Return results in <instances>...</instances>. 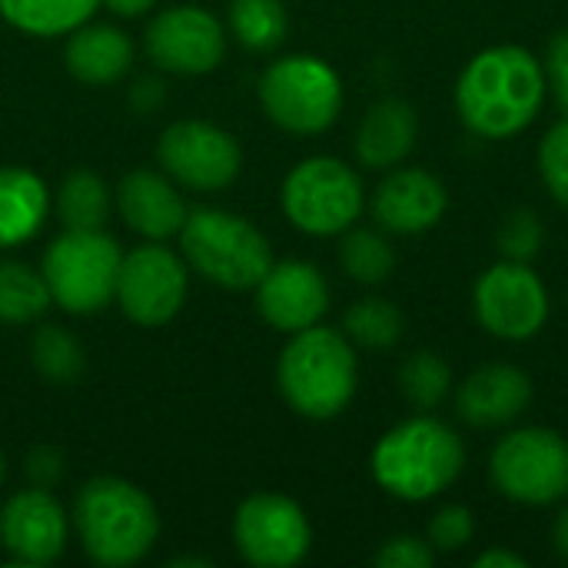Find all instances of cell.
<instances>
[{"instance_id":"6da1fadb","label":"cell","mask_w":568,"mask_h":568,"mask_svg":"<svg viewBox=\"0 0 568 568\" xmlns=\"http://www.w3.org/2000/svg\"><path fill=\"white\" fill-rule=\"evenodd\" d=\"M546 100V70L523 47H489L473 57L456 83V106L466 126L489 140L526 130Z\"/></svg>"},{"instance_id":"7a4b0ae2","label":"cell","mask_w":568,"mask_h":568,"mask_svg":"<svg viewBox=\"0 0 568 568\" xmlns=\"http://www.w3.org/2000/svg\"><path fill=\"white\" fill-rule=\"evenodd\" d=\"M73 526L80 532L83 552L103 568L140 562L160 536L153 499L140 486L116 476H97L80 489Z\"/></svg>"},{"instance_id":"3957f363","label":"cell","mask_w":568,"mask_h":568,"mask_svg":"<svg viewBox=\"0 0 568 568\" xmlns=\"http://www.w3.org/2000/svg\"><path fill=\"white\" fill-rule=\"evenodd\" d=\"M356 353L346 333L329 326H306L286 343L276 383L286 406L306 419H333L356 396Z\"/></svg>"},{"instance_id":"277c9868","label":"cell","mask_w":568,"mask_h":568,"mask_svg":"<svg viewBox=\"0 0 568 568\" xmlns=\"http://www.w3.org/2000/svg\"><path fill=\"white\" fill-rule=\"evenodd\" d=\"M466 466V446L446 423L433 416H416L389 429L373 449L376 483L403 499L426 503L446 493Z\"/></svg>"},{"instance_id":"5b68a950","label":"cell","mask_w":568,"mask_h":568,"mask_svg":"<svg viewBox=\"0 0 568 568\" xmlns=\"http://www.w3.org/2000/svg\"><path fill=\"white\" fill-rule=\"evenodd\" d=\"M180 246L186 263L223 290H253L273 266L270 240L250 220L216 206L186 213Z\"/></svg>"},{"instance_id":"8992f818","label":"cell","mask_w":568,"mask_h":568,"mask_svg":"<svg viewBox=\"0 0 568 568\" xmlns=\"http://www.w3.org/2000/svg\"><path fill=\"white\" fill-rule=\"evenodd\" d=\"M120 260V243L103 230H67L47 246L40 273L63 313L90 316L113 300Z\"/></svg>"},{"instance_id":"52a82bcc","label":"cell","mask_w":568,"mask_h":568,"mask_svg":"<svg viewBox=\"0 0 568 568\" xmlns=\"http://www.w3.org/2000/svg\"><path fill=\"white\" fill-rule=\"evenodd\" d=\"M260 103L266 116L296 136L323 133L343 110L339 73L310 53L280 57L260 77Z\"/></svg>"},{"instance_id":"ba28073f","label":"cell","mask_w":568,"mask_h":568,"mask_svg":"<svg viewBox=\"0 0 568 568\" xmlns=\"http://www.w3.org/2000/svg\"><path fill=\"white\" fill-rule=\"evenodd\" d=\"M283 213L310 236L346 233L363 213V183L336 156H310L283 180Z\"/></svg>"},{"instance_id":"9c48e42d","label":"cell","mask_w":568,"mask_h":568,"mask_svg":"<svg viewBox=\"0 0 568 568\" xmlns=\"http://www.w3.org/2000/svg\"><path fill=\"white\" fill-rule=\"evenodd\" d=\"M496 489L523 506H552L568 496V443L556 429H516L493 453Z\"/></svg>"},{"instance_id":"30bf717a","label":"cell","mask_w":568,"mask_h":568,"mask_svg":"<svg viewBox=\"0 0 568 568\" xmlns=\"http://www.w3.org/2000/svg\"><path fill=\"white\" fill-rule=\"evenodd\" d=\"M233 542L250 566L293 568L306 559L313 529L293 499L280 493H256L233 516Z\"/></svg>"},{"instance_id":"8fae6325","label":"cell","mask_w":568,"mask_h":568,"mask_svg":"<svg viewBox=\"0 0 568 568\" xmlns=\"http://www.w3.org/2000/svg\"><path fill=\"white\" fill-rule=\"evenodd\" d=\"M113 296L136 326H163L186 303V266L173 250L143 243L123 253Z\"/></svg>"},{"instance_id":"7c38bea8","label":"cell","mask_w":568,"mask_h":568,"mask_svg":"<svg viewBox=\"0 0 568 568\" xmlns=\"http://www.w3.org/2000/svg\"><path fill=\"white\" fill-rule=\"evenodd\" d=\"M156 156L170 180L190 190H223L240 176L243 153L233 133L206 120H176L163 130Z\"/></svg>"},{"instance_id":"4fadbf2b","label":"cell","mask_w":568,"mask_h":568,"mask_svg":"<svg viewBox=\"0 0 568 568\" xmlns=\"http://www.w3.org/2000/svg\"><path fill=\"white\" fill-rule=\"evenodd\" d=\"M476 316L499 339H529L549 320V293L526 263L506 260L479 276Z\"/></svg>"},{"instance_id":"5bb4252c","label":"cell","mask_w":568,"mask_h":568,"mask_svg":"<svg viewBox=\"0 0 568 568\" xmlns=\"http://www.w3.org/2000/svg\"><path fill=\"white\" fill-rule=\"evenodd\" d=\"M146 53L166 73L200 77L220 67L226 53L223 23L203 7H170L146 27Z\"/></svg>"},{"instance_id":"9a60e30c","label":"cell","mask_w":568,"mask_h":568,"mask_svg":"<svg viewBox=\"0 0 568 568\" xmlns=\"http://www.w3.org/2000/svg\"><path fill=\"white\" fill-rule=\"evenodd\" d=\"M67 513L40 486L20 489L0 509V546L20 566H50L67 549Z\"/></svg>"},{"instance_id":"2e32d148","label":"cell","mask_w":568,"mask_h":568,"mask_svg":"<svg viewBox=\"0 0 568 568\" xmlns=\"http://www.w3.org/2000/svg\"><path fill=\"white\" fill-rule=\"evenodd\" d=\"M260 316L280 333H300L316 326L329 310V286L313 263L283 260L266 270V276L253 286Z\"/></svg>"},{"instance_id":"e0dca14e","label":"cell","mask_w":568,"mask_h":568,"mask_svg":"<svg viewBox=\"0 0 568 568\" xmlns=\"http://www.w3.org/2000/svg\"><path fill=\"white\" fill-rule=\"evenodd\" d=\"M449 206V193L439 176L419 166L393 170L373 196L376 223L389 233H426Z\"/></svg>"},{"instance_id":"ac0fdd59","label":"cell","mask_w":568,"mask_h":568,"mask_svg":"<svg viewBox=\"0 0 568 568\" xmlns=\"http://www.w3.org/2000/svg\"><path fill=\"white\" fill-rule=\"evenodd\" d=\"M116 210L123 223L146 240L176 236L186 223V203L180 190L156 170L126 173L116 186Z\"/></svg>"},{"instance_id":"d6986e66","label":"cell","mask_w":568,"mask_h":568,"mask_svg":"<svg viewBox=\"0 0 568 568\" xmlns=\"http://www.w3.org/2000/svg\"><path fill=\"white\" fill-rule=\"evenodd\" d=\"M532 403V383L516 366H483L456 393V413L476 429H496L519 419Z\"/></svg>"},{"instance_id":"ffe728a7","label":"cell","mask_w":568,"mask_h":568,"mask_svg":"<svg viewBox=\"0 0 568 568\" xmlns=\"http://www.w3.org/2000/svg\"><path fill=\"white\" fill-rule=\"evenodd\" d=\"M63 63L80 83L90 87L116 83L133 63V40L110 23L77 27L67 40Z\"/></svg>"},{"instance_id":"44dd1931","label":"cell","mask_w":568,"mask_h":568,"mask_svg":"<svg viewBox=\"0 0 568 568\" xmlns=\"http://www.w3.org/2000/svg\"><path fill=\"white\" fill-rule=\"evenodd\" d=\"M416 110L406 100H379L366 110L356 130V156L369 170H389L403 163L416 143Z\"/></svg>"},{"instance_id":"7402d4cb","label":"cell","mask_w":568,"mask_h":568,"mask_svg":"<svg viewBox=\"0 0 568 568\" xmlns=\"http://www.w3.org/2000/svg\"><path fill=\"white\" fill-rule=\"evenodd\" d=\"M47 213L50 193L43 180L23 166H0V250L37 236Z\"/></svg>"},{"instance_id":"603a6c76","label":"cell","mask_w":568,"mask_h":568,"mask_svg":"<svg viewBox=\"0 0 568 568\" xmlns=\"http://www.w3.org/2000/svg\"><path fill=\"white\" fill-rule=\"evenodd\" d=\"M103 0H0V17L30 37H60L83 27Z\"/></svg>"},{"instance_id":"cb8c5ba5","label":"cell","mask_w":568,"mask_h":568,"mask_svg":"<svg viewBox=\"0 0 568 568\" xmlns=\"http://www.w3.org/2000/svg\"><path fill=\"white\" fill-rule=\"evenodd\" d=\"M50 290L43 273L17 260H0V323L27 326L50 310Z\"/></svg>"},{"instance_id":"d4e9b609","label":"cell","mask_w":568,"mask_h":568,"mask_svg":"<svg viewBox=\"0 0 568 568\" xmlns=\"http://www.w3.org/2000/svg\"><path fill=\"white\" fill-rule=\"evenodd\" d=\"M57 213L67 230H103L110 216V190L93 170H70L57 193Z\"/></svg>"},{"instance_id":"484cf974","label":"cell","mask_w":568,"mask_h":568,"mask_svg":"<svg viewBox=\"0 0 568 568\" xmlns=\"http://www.w3.org/2000/svg\"><path fill=\"white\" fill-rule=\"evenodd\" d=\"M230 30L246 50L266 53L286 40L290 17L283 0H230Z\"/></svg>"},{"instance_id":"4316f807","label":"cell","mask_w":568,"mask_h":568,"mask_svg":"<svg viewBox=\"0 0 568 568\" xmlns=\"http://www.w3.org/2000/svg\"><path fill=\"white\" fill-rule=\"evenodd\" d=\"M339 263L346 270V276H353L363 286H376L383 280H389L393 266H396V253L389 246L386 236H379L376 230H346V240L339 246Z\"/></svg>"},{"instance_id":"83f0119b","label":"cell","mask_w":568,"mask_h":568,"mask_svg":"<svg viewBox=\"0 0 568 568\" xmlns=\"http://www.w3.org/2000/svg\"><path fill=\"white\" fill-rule=\"evenodd\" d=\"M343 329L353 343H359L366 349H389L403 336V313L389 300L369 296L346 310Z\"/></svg>"},{"instance_id":"f1b7e54d","label":"cell","mask_w":568,"mask_h":568,"mask_svg":"<svg viewBox=\"0 0 568 568\" xmlns=\"http://www.w3.org/2000/svg\"><path fill=\"white\" fill-rule=\"evenodd\" d=\"M33 366L47 383L67 386L83 373V346L63 326H40L30 343Z\"/></svg>"},{"instance_id":"f546056e","label":"cell","mask_w":568,"mask_h":568,"mask_svg":"<svg viewBox=\"0 0 568 568\" xmlns=\"http://www.w3.org/2000/svg\"><path fill=\"white\" fill-rule=\"evenodd\" d=\"M399 386H403V396H406L416 409L429 413V409H436V406L446 399V393H449V386H453V373H449V366L443 363V356L423 349V353H416V356H409V359L403 363V369H399Z\"/></svg>"},{"instance_id":"4dcf8cb0","label":"cell","mask_w":568,"mask_h":568,"mask_svg":"<svg viewBox=\"0 0 568 568\" xmlns=\"http://www.w3.org/2000/svg\"><path fill=\"white\" fill-rule=\"evenodd\" d=\"M539 170H542V180L549 186V193L568 206V113L566 120H559L542 146H539Z\"/></svg>"},{"instance_id":"1f68e13d","label":"cell","mask_w":568,"mask_h":568,"mask_svg":"<svg viewBox=\"0 0 568 568\" xmlns=\"http://www.w3.org/2000/svg\"><path fill=\"white\" fill-rule=\"evenodd\" d=\"M476 523L466 506H446L429 523V546L436 552H459L473 542Z\"/></svg>"},{"instance_id":"d6a6232c","label":"cell","mask_w":568,"mask_h":568,"mask_svg":"<svg viewBox=\"0 0 568 568\" xmlns=\"http://www.w3.org/2000/svg\"><path fill=\"white\" fill-rule=\"evenodd\" d=\"M499 246L506 253V260H519V263H529L539 246H542V223L532 210H519L513 213L506 223H503V233H499Z\"/></svg>"},{"instance_id":"836d02e7","label":"cell","mask_w":568,"mask_h":568,"mask_svg":"<svg viewBox=\"0 0 568 568\" xmlns=\"http://www.w3.org/2000/svg\"><path fill=\"white\" fill-rule=\"evenodd\" d=\"M436 562V549L416 536H396L376 552L379 568H429Z\"/></svg>"},{"instance_id":"e575fe53","label":"cell","mask_w":568,"mask_h":568,"mask_svg":"<svg viewBox=\"0 0 568 568\" xmlns=\"http://www.w3.org/2000/svg\"><path fill=\"white\" fill-rule=\"evenodd\" d=\"M546 80L559 100V106L568 113V30L556 33L552 43H549V53H546Z\"/></svg>"},{"instance_id":"d590c367","label":"cell","mask_w":568,"mask_h":568,"mask_svg":"<svg viewBox=\"0 0 568 568\" xmlns=\"http://www.w3.org/2000/svg\"><path fill=\"white\" fill-rule=\"evenodd\" d=\"M23 469H27V476H30V483H33V486L50 489V486H53V483H60V476H63V459H60V453H57V449L40 446V449H33V453L27 456Z\"/></svg>"},{"instance_id":"8d00e7d4","label":"cell","mask_w":568,"mask_h":568,"mask_svg":"<svg viewBox=\"0 0 568 568\" xmlns=\"http://www.w3.org/2000/svg\"><path fill=\"white\" fill-rule=\"evenodd\" d=\"M130 103H133L136 110H143V113L156 110V106L163 103V83L153 80V77L136 80V87H133V93H130Z\"/></svg>"},{"instance_id":"74e56055","label":"cell","mask_w":568,"mask_h":568,"mask_svg":"<svg viewBox=\"0 0 568 568\" xmlns=\"http://www.w3.org/2000/svg\"><path fill=\"white\" fill-rule=\"evenodd\" d=\"M476 568H526L529 562L519 556V552H506V549H489V552H483L476 562Z\"/></svg>"},{"instance_id":"f35d334b","label":"cell","mask_w":568,"mask_h":568,"mask_svg":"<svg viewBox=\"0 0 568 568\" xmlns=\"http://www.w3.org/2000/svg\"><path fill=\"white\" fill-rule=\"evenodd\" d=\"M106 10H113L116 17H143L146 10L156 7V0H103Z\"/></svg>"},{"instance_id":"ab89813d","label":"cell","mask_w":568,"mask_h":568,"mask_svg":"<svg viewBox=\"0 0 568 568\" xmlns=\"http://www.w3.org/2000/svg\"><path fill=\"white\" fill-rule=\"evenodd\" d=\"M552 542H556V552L568 562V509L556 519V529H552Z\"/></svg>"},{"instance_id":"60d3db41","label":"cell","mask_w":568,"mask_h":568,"mask_svg":"<svg viewBox=\"0 0 568 568\" xmlns=\"http://www.w3.org/2000/svg\"><path fill=\"white\" fill-rule=\"evenodd\" d=\"M186 566H210L206 559H170V568H186Z\"/></svg>"},{"instance_id":"b9f144b4","label":"cell","mask_w":568,"mask_h":568,"mask_svg":"<svg viewBox=\"0 0 568 568\" xmlns=\"http://www.w3.org/2000/svg\"><path fill=\"white\" fill-rule=\"evenodd\" d=\"M0 483H3V453H0Z\"/></svg>"}]
</instances>
